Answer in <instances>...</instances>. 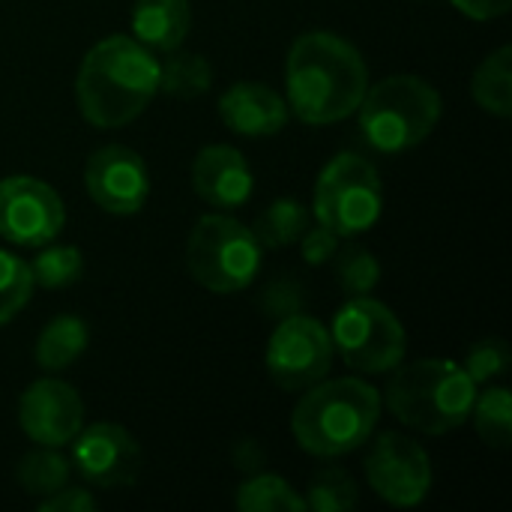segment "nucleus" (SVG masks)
Masks as SVG:
<instances>
[{"mask_svg": "<svg viewBox=\"0 0 512 512\" xmlns=\"http://www.w3.org/2000/svg\"><path fill=\"white\" fill-rule=\"evenodd\" d=\"M477 384L465 366L453 360H417L396 366L387 384V408L405 426L423 435H447L459 429L474 408Z\"/></svg>", "mask_w": 512, "mask_h": 512, "instance_id": "obj_4", "label": "nucleus"}, {"mask_svg": "<svg viewBox=\"0 0 512 512\" xmlns=\"http://www.w3.org/2000/svg\"><path fill=\"white\" fill-rule=\"evenodd\" d=\"M171 57L159 63V90L174 99H195L210 90L213 84V66L201 54L189 51H168Z\"/></svg>", "mask_w": 512, "mask_h": 512, "instance_id": "obj_20", "label": "nucleus"}, {"mask_svg": "<svg viewBox=\"0 0 512 512\" xmlns=\"http://www.w3.org/2000/svg\"><path fill=\"white\" fill-rule=\"evenodd\" d=\"M306 228H309V210L291 198H282L258 216L252 234L261 243V249H285L297 243Z\"/></svg>", "mask_w": 512, "mask_h": 512, "instance_id": "obj_21", "label": "nucleus"}, {"mask_svg": "<svg viewBox=\"0 0 512 512\" xmlns=\"http://www.w3.org/2000/svg\"><path fill=\"white\" fill-rule=\"evenodd\" d=\"M303 258L309 261V264H327V261H333V255H336V249H339V234H333L330 228H324L321 222L315 225V228H306L303 231Z\"/></svg>", "mask_w": 512, "mask_h": 512, "instance_id": "obj_30", "label": "nucleus"}, {"mask_svg": "<svg viewBox=\"0 0 512 512\" xmlns=\"http://www.w3.org/2000/svg\"><path fill=\"white\" fill-rule=\"evenodd\" d=\"M360 132L378 153L396 156L423 144L444 114L441 93L420 75H390L366 90Z\"/></svg>", "mask_w": 512, "mask_h": 512, "instance_id": "obj_5", "label": "nucleus"}, {"mask_svg": "<svg viewBox=\"0 0 512 512\" xmlns=\"http://www.w3.org/2000/svg\"><path fill=\"white\" fill-rule=\"evenodd\" d=\"M66 210L48 183L12 174L0 180V237L12 246L39 249L45 243H54L63 231Z\"/></svg>", "mask_w": 512, "mask_h": 512, "instance_id": "obj_10", "label": "nucleus"}, {"mask_svg": "<svg viewBox=\"0 0 512 512\" xmlns=\"http://www.w3.org/2000/svg\"><path fill=\"white\" fill-rule=\"evenodd\" d=\"M30 276L42 288H66L81 279L84 258L75 246H39V255L27 264Z\"/></svg>", "mask_w": 512, "mask_h": 512, "instance_id": "obj_25", "label": "nucleus"}, {"mask_svg": "<svg viewBox=\"0 0 512 512\" xmlns=\"http://www.w3.org/2000/svg\"><path fill=\"white\" fill-rule=\"evenodd\" d=\"M471 414H474L480 438L492 450H507L510 447L512 399L504 387H495V390H486L483 396H477Z\"/></svg>", "mask_w": 512, "mask_h": 512, "instance_id": "obj_24", "label": "nucleus"}, {"mask_svg": "<svg viewBox=\"0 0 512 512\" xmlns=\"http://www.w3.org/2000/svg\"><path fill=\"white\" fill-rule=\"evenodd\" d=\"M69 444L75 471L84 483L96 489H120L138 480L141 447L123 426L96 423L81 429Z\"/></svg>", "mask_w": 512, "mask_h": 512, "instance_id": "obj_13", "label": "nucleus"}, {"mask_svg": "<svg viewBox=\"0 0 512 512\" xmlns=\"http://www.w3.org/2000/svg\"><path fill=\"white\" fill-rule=\"evenodd\" d=\"M18 483L27 495L48 498L69 483V465L60 453H54V447L27 453L18 462Z\"/></svg>", "mask_w": 512, "mask_h": 512, "instance_id": "obj_23", "label": "nucleus"}, {"mask_svg": "<svg viewBox=\"0 0 512 512\" xmlns=\"http://www.w3.org/2000/svg\"><path fill=\"white\" fill-rule=\"evenodd\" d=\"M18 423L33 444L57 450L81 432L84 402L69 384L57 378H39L21 393Z\"/></svg>", "mask_w": 512, "mask_h": 512, "instance_id": "obj_14", "label": "nucleus"}, {"mask_svg": "<svg viewBox=\"0 0 512 512\" xmlns=\"http://www.w3.org/2000/svg\"><path fill=\"white\" fill-rule=\"evenodd\" d=\"M333 351L363 375L393 372L408 351V336L402 321L384 303L366 297H351L333 318Z\"/></svg>", "mask_w": 512, "mask_h": 512, "instance_id": "obj_8", "label": "nucleus"}, {"mask_svg": "<svg viewBox=\"0 0 512 512\" xmlns=\"http://www.w3.org/2000/svg\"><path fill=\"white\" fill-rule=\"evenodd\" d=\"M159 90V60L135 36H108L81 60L75 102L87 123L117 129L132 123Z\"/></svg>", "mask_w": 512, "mask_h": 512, "instance_id": "obj_2", "label": "nucleus"}, {"mask_svg": "<svg viewBox=\"0 0 512 512\" xmlns=\"http://www.w3.org/2000/svg\"><path fill=\"white\" fill-rule=\"evenodd\" d=\"M336 282L351 294V297H366L375 291L381 279V264L366 246H345L336 249Z\"/></svg>", "mask_w": 512, "mask_h": 512, "instance_id": "obj_27", "label": "nucleus"}, {"mask_svg": "<svg viewBox=\"0 0 512 512\" xmlns=\"http://www.w3.org/2000/svg\"><path fill=\"white\" fill-rule=\"evenodd\" d=\"M333 366L330 330L309 315H285L267 342V375L288 393L309 390L324 381Z\"/></svg>", "mask_w": 512, "mask_h": 512, "instance_id": "obj_9", "label": "nucleus"}, {"mask_svg": "<svg viewBox=\"0 0 512 512\" xmlns=\"http://www.w3.org/2000/svg\"><path fill=\"white\" fill-rule=\"evenodd\" d=\"M474 99L483 111L495 117H510L512 114V48L501 45L492 51L474 72L471 81Z\"/></svg>", "mask_w": 512, "mask_h": 512, "instance_id": "obj_19", "label": "nucleus"}, {"mask_svg": "<svg viewBox=\"0 0 512 512\" xmlns=\"http://www.w3.org/2000/svg\"><path fill=\"white\" fill-rule=\"evenodd\" d=\"M381 417V396L360 378L318 381L297 402L291 432L297 444L321 459L363 447Z\"/></svg>", "mask_w": 512, "mask_h": 512, "instance_id": "obj_3", "label": "nucleus"}, {"mask_svg": "<svg viewBox=\"0 0 512 512\" xmlns=\"http://www.w3.org/2000/svg\"><path fill=\"white\" fill-rule=\"evenodd\" d=\"M219 117L225 126L246 138H267L288 126V102L267 84L237 81L219 99Z\"/></svg>", "mask_w": 512, "mask_h": 512, "instance_id": "obj_16", "label": "nucleus"}, {"mask_svg": "<svg viewBox=\"0 0 512 512\" xmlns=\"http://www.w3.org/2000/svg\"><path fill=\"white\" fill-rule=\"evenodd\" d=\"M303 501H306V510L312 512H348L357 507L360 492H357V483L351 480V474H345L339 468H327L312 477Z\"/></svg>", "mask_w": 512, "mask_h": 512, "instance_id": "obj_26", "label": "nucleus"}, {"mask_svg": "<svg viewBox=\"0 0 512 512\" xmlns=\"http://www.w3.org/2000/svg\"><path fill=\"white\" fill-rule=\"evenodd\" d=\"M237 507L243 512H303L306 501L276 474H255L237 489Z\"/></svg>", "mask_w": 512, "mask_h": 512, "instance_id": "obj_22", "label": "nucleus"}, {"mask_svg": "<svg viewBox=\"0 0 512 512\" xmlns=\"http://www.w3.org/2000/svg\"><path fill=\"white\" fill-rule=\"evenodd\" d=\"M261 243L231 216H201L186 243V267L192 279L213 294H234L249 288L261 270Z\"/></svg>", "mask_w": 512, "mask_h": 512, "instance_id": "obj_6", "label": "nucleus"}, {"mask_svg": "<svg viewBox=\"0 0 512 512\" xmlns=\"http://www.w3.org/2000/svg\"><path fill=\"white\" fill-rule=\"evenodd\" d=\"M189 24V0H132V33L150 51L180 48Z\"/></svg>", "mask_w": 512, "mask_h": 512, "instance_id": "obj_17", "label": "nucleus"}, {"mask_svg": "<svg viewBox=\"0 0 512 512\" xmlns=\"http://www.w3.org/2000/svg\"><path fill=\"white\" fill-rule=\"evenodd\" d=\"M234 462L240 471H258L264 465V453L258 450L255 441H240L237 450H234Z\"/></svg>", "mask_w": 512, "mask_h": 512, "instance_id": "obj_33", "label": "nucleus"}, {"mask_svg": "<svg viewBox=\"0 0 512 512\" xmlns=\"http://www.w3.org/2000/svg\"><path fill=\"white\" fill-rule=\"evenodd\" d=\"M33 276L27 261L0 249V327L9 324L30 300Z\"/></svg>", "mask_w": 512, "mask_h": 512, "instance_id": "obj_28", "label": "nucleus"}, {"mask_svg": "<svg viewBox=\"0 0 512 512\" xmlns=\"http://www.w3.org/2000/svg\"><path fill=\"white\" fill-rule=\"evenodd\" d=\"M84 186L96 207L114 216H132L147 204L150 171L147 162L123 144L99 147L84 168Z\"/></svg>", "mask_w": 512, "mask_h": 512, "instance_id": "obj_12", "label": "nucleus"}, {"mask_svg": "<svg viewBox=\"0 0 512 512\" xmlns=\"http://www.w3.org/2000/svg\"><path fill=\"white\" fill-rule=\"evenodd\" d=\"M510 369V348L504 339H483L465 357V372L474 384H489Z\"/></svg>", "mask_w": 512, "mask_h": 512, "instance_id": "obj_29", "label": "nucleus"}, {"mask_svg": "<svg viewBox=\"0 0 512 512\" xmlns=\"http://www.w3.org/2000/svg\"><path fill=\"white\" fill-rule=\"evenodd\" d=\"M453 6L474 21H492V18L507 15L512 0H453Z\"/></svg>", "mask_w": 512, "mask_h": 512, "instance_id": "obj_32", "label": "nucleus"}, {"mask_svg": "<svg viewBox=\"0 0 512 512\" xmlns=\"http://www.w3.org/2000/svg\"><path fill=\"white\" fill-rule=\"evenodd\" d=\"M288 111L309 126L339 123L357 111L369 90V69L360 51L327 30L303 33L285 66Z\"/></svg>", "mask_w": 512, "mask_h": 512, "instance_id": "obj_1", "label": "nucleus"}, {"mask_svg": "<svg viewBox=\"0 0 512 512\" xmlns=\"http://www.w3.org/2000/svg\"><path fill=\"white\" fill-rule=\"evenodd\" d=\"M315 219L339 237L369 231L384 210V189L375 165L357 153H339L324 165L312 198Z\"/></svg>", "mask_w": 512, "mask_h": 512, "instance_id": "obj_7", "label": "nucleus"}, {"mask_svg": "<svg viewBox=\"0 0 512 512\" xmlns=\"http://www.w3.org/2000/svg\"><path fill=\"white\" fill-rule=\"evenodd\" d=\"M366 480L387 504L417 507L432 489V462L417 441L387 432L366 456Z\"/></svg>", "mask_w": 512, "mask_h": 512, "instance_id": "obj_11", "label": "nucleus"}, {"mask_svg": "<svg viewBox=\"0 0 512 512\" xmlns=\"http://www.w3.org/2000/svg\"><path fill=\"white\" fill-rule=\"evenodd\" d=\"M87 324L78 315H57L45 324V330L36 339V366L42 372H63L69 369L84 351H87Z\"/></svg>", "mask_w": 512, "mask_h": 512, "instance_id": "obj_18", "label": "nucleus"}, {"mask_svg": "<svg viewBox=\"0 0 512 512\" xmlns=\"http://www.w3.org/2000/svg\"><path fill=\"white\" fill-rule=\"evenodd\" d=\"M192 189L210 207L234 210L252 195V168L240 150L228 144H210L192 162Z\"/></svg>", "mask_w": 512, "mask_h": 512, "instance_id": "obj_15", "label": "nucleus"}, {"mask_svg": "<svg viewBox=\"0 0 512 512\" xmlns=\"http://www.w3.org/2000/svg\"><path fill=\"white\" fill-rule=\"evenodd\" d=\"M39 510L42 512H90V510H96V501H93V495H90L87 489H66V486H63L60 492H54V495L42 498Z\"/></svg>", "mask_w": 512, "mask_h": 512, "instance_id": "obj_31", "label": "nucleus"}]
</instances>
